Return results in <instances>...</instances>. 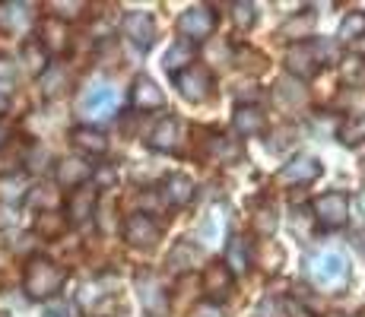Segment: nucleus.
<instances>
[{
	"label": "nucleus",
	"instance_id": "1",
	"mask_svg": "<svg viewBox=\"0 0 365 317\" xmlns=\"http://www.w3.org/2000/svg\"><path fill=\"white\" fill-rule=\"evenodd\" d=\"M64 276L67 273L58 264L45 257H32L26 266V292H29V298H51L64 286Z\"/></svg>",
	"mask_w": 365,
	"mask_h": 317
},
{
	"label": "nucleus",
	"instance_id": "2",
	"mask_svg": "<svg viewBox=\"0 0 365 317\" xmlns=\"http://www.w3.org/2000/svg\"><path fill=\"white\" fill-rule=\"evenodd\" d=\"M308 276H312L314 286H324V289H334V286L346 283V276H349L346 254H340V251L312 254V257H308Z\"/></svg>",
	"mask_w": 365,
	"mask_h": 317
},
{
	"label": "nucleus",
	"instance_id": "3",
	"mask_svg": "<svg viewBox=\"0 0 365 317\" xmlns=\"http://www.w3.org/2000/svg\"><path fill=\"white\" fill-rule=\"evenodd\" d=\"M118 111V93L111 86H93L80 98V115L89 121H108Z\"/></svg>",
	"mask_w": 365,
	"mask_h": 317
},
{
	"label": "nucleus",
	"instance_id": "4",
	"mask_svg": "<svg viewBox=\"0 0 365 317\" xmlns=\"http://www.w3.org/2000/svg\"><path fill=\"white\" fill-rule=\"evenodd\" d=\"M314 219L321 225H327V229H336V225L346 222L349 216V200L346 194H340V190H327V194H321L318 200H314Z\"/></svg>",
	"mask_w": 365,
	"mask_h": 317
},
{
	"label": "nucleus",
	"instance_id": "5",
	"mask_svg": "<svg viewBox=\"0 0 365 317\" xmlns=\"http://www.w3.org/2000/svg\"><path fill=\"white\" fill-rule=\"evenodd\" d=\"M137 292H140V301H143V311H150L153 317H163L165 308H168V295L163 289V279L156 273L143 270L137 273Z\"/></svg>",
	"mask_w": 365,
	"mask_h": 317
},
{
	"label": "nucleus",
	"instance_id": "6",
	"mask_svg": "<svg viewBox=\"0 0 365 317\" xmlns=\"http://www.w3.org/2000/svg\"><path fill=\"white\" fill-rule=\"evenodd\" d=\"M213 26H216V16H213L210 6H191V10H185L181 19H178L181 35H185V41H191V45L200 41V38H210Z\"/></svg>",
	"mask_w": 365,
	"mask_h": 317
},
{
	"label": "nucleus",
	"instance_id": "7",
	"mask_svg": "<svg viewBox=\"0 0 365 317\" xmlns=\"http://www.w3.org/2000/svg\"><path fill=\"white\" fill-rule=\"evenodd\" d=\"M175 83H178L181 95L187 102H203L210 95V89H213V76H210L207 67H187L185 73L175 76Z\"/></svg>",
	"mask_w": 365,
	"mask_h": 317
},
{
	"label": "nucleus",
	"instance_id": "8",
	"mask_svg": "<svg viewBox=\"0 0 365 317\" xmlns=\"http://www.w3.org/2000/svg\"><path fill=\"white\" fill-rule=\"evenodd\" d=\"M124 241L133 248H153L159 241V225L150 219L146 213H137L124 222Z\"/></svg>",
	"mask_w": 365,
	"mask_h": 317
},
{
	"label": "nucleus",
	"instance_id": "9",
	"mask_svg": "<svg viewBox=\"0 0 365 317\" xmlns=\"http://www.w3.org/2000/svg\"><path fill=\"white\" fill-rule=\"evenodd\" d=\"M124 35H128L140 51H146V48L153 45V38H156V23H153L150 13H128V16H124Z\"/></svg>",
	"mask_w": 365,
	"mask_h": 317
},
{
	"label": "nucleus",
	"instance_id": "10",
	"mask_svg": "<svg viewBox=\"0 0 365 317\" xmlns=\"http://www.w3.org/2000/svg\"><path fill=\"white\" fill-rule=\"evenodd\" d=\"M318 175H321V162L318 159L299 156V159H292L289 165H283L279 181H286V185H308V181H314Z\"/></svg>",
	"mask_w": 365,
	"mask_h": 317
},
{
	"label": "nucleus",
	"instance_id": "11",
	"mask_svg": "<svg viewBox=\"0 0 365 317\" xmlns=\"http://www.w3.org/2000/svg\"><path fill=\"white\" fill-rule=\"evenodd\" d=\"M286 63H289V70L296 76H302V80L318 73V58H314V51H312V41H299L296 48H289Z\"/></svg>",
	"mask_w": 365,
	"mask_h": 317
},
{
	"label": "nucleus",
	"instance_id": "12",
	"mask_svg": "<svg viewBox=\"0 0 365 317\" xmlns=\"http://www.w3.org/2000/svg\"><path fill=\"white\" fill-rule=\"evenodd\" d=\"M194 54H197V48H194L191 41L181 38V41H175V45L165 51L163 67H165L172 76H178V73H185L187 67H194Z\"/></svg>",
	"mask_w": 365,
	"mask_h": 317
},
{
	"label": "nucleus",
	"instance_id": "13",
	"mask_svg": "<svg viewBox=\"0 0 365 317\" xmlns=\"http://www.w3.org/2000/svg\"><path fill=\"white\" fill-rule=\"evenodd\" d=\"M133 105H137V108H143V111L163 108L165 95H163V89L150 80V76H140V80L133 83Z\"/></svg>",
	"mask_w": 365,
	"mask_h": 317
},
{
	"label": "nucleus",
	"instance_id": "14",
	"mask_svg": "<svg viewBox=\"0 0 365 317\" xmlns=\"http://www.w3.org/2000/svg\"><path fill=\"white\" fill-rule=\"evenodd\" d=\"M229 209L226 207H213L210 209V216L203 219V225L197 229V238L203 244H220V238L226 235V222H229Z\"/></svg>",
	"mask_w": 365,
	"mask_h": 317
},
{
	"label": "nucleus",
	"instance_id": "15",
	"mask_svg": "<svg viewBox=\"0 0 365 317\" xmlns=\"http://www.w3.org/2000/svg\"><path fill=\"white\" fill-rule=\"evenodd\" d=\"M93 175V165H86L83 159H64L58 165V185L61 187H83V181Z\"/></svg>",
	"mask_w": 365,
	"mask_h": 317
},
{
	"label": "nucleus",
	"instance_id": "16",
	"mask_svg": "<svg viewBox=\"0 0 365 317\" xmlns=\"http://www.w3.org/2000/svg\"><path fill=\"white\" fill-rule=\"evenodd\" d=\"M93 209H96V190H89V187H80L73 197L67 200V216H70V222H86L89 216H93Z\"/></svg>",
	"mask_w": 365,
	"mask_h": 317
},
{
	"label": "nucleus",
	"instance_id": "17",
	"mask_svg": "<svg viewBox=\"0 0 365 317\" xmlns=\"http://www.w3.org/2000/svg\"><path fill=\"white\" fill-rule=\"evenodd\" d=\"M70 137H73V146H76V150L93 152V156H102V152L108 150V140H105V133L93 130V127H76Z\"/></svg>",
	"mask_w": 365,
	"mask_h": 317
},
{
	"label": "nucleus",
	"instance_id": "18",
	"mask_svg": "<svg viewBox=\"0 0 365 317\" xmlns=\"http://www.w3.org/2000/svg\"><path fill=\"white\" fill-rule=\"evenodd\" d=\"M191 197H194L191 178H185V175H172V178H165V200L172 203V207H185Z\"/></svg>",
	"mask_w": 365,
	"mask_h": 317
},
{
	"label": "nucleus",
	"instance_id": "19",
	"mask_svg": "<svg viewBox=\"0 0 365 317\" xmlns=\"http://www.w3.org/2000/svg\"><path fill=\"white\" fill-rule=\"evenodd\" d=\"M248 264H251L248 244H245L242 238H232V241H229V248H226V270L232 273V276H238V273L248 270Z\"/></svg>",
	"mask_w": 365,
	"mask_h": 317
},
{
	"label": "nucleus",
	"instance_id": "20",
	"mask_svg": "<svg viewBox=\"0 0 365 317\" xmlns=\"http://www.w3.org/2000/svg\"><path fill=\"white\" fill-rule=\"evenodd\" d=\"M235 130L242 137H255L264 130V115L257 108H238L235 111Z\"/></svg>",
	"mask_w": 365,
	"mask_h": 317
},
{
	"label": "nucleus",
	"instance_id": "21",
	"mask_svg": "<svg viewBox=\"0 0 365 317\" xmlns=\"http://www.w3.org/2000/svg\"><path fill=\"white\" fill-rule=\"evenodd\" d=\"M175 137H178V121H175V118H165V121L153 130L150 146L153 150H175Z\"/></svg>",
	"mask_w": 365,
	"mask_h": 317
},
{
	"label": "nucleus",
	"instance_id": "22",
	"mask_svg": "<svg viewBox=\"0 0 365 317\" xmlns=\"http://www.w3.org/2000/svg\"><path fill=\"white\" fill-rule=\"evenodd\" d=\"M203 286H207V292H229V286H232V273L226 270V264H216V266H207V273H203Z\"/></svg>",
	"mask_w": 365,
	"mask_h": 317
},
{
	"label": "nucleus",
	"instance_id": "23",
	"mask_svg": "<svg viewBox=\"0 0 365 317\" xmlns=\"http://www.w3.org/2000/svg\"><path fill=\"white\" fill-rule=\"evenodd\" d=\"M340 38L343 41H359V38H365V13L362 10L346 13V19L340 23Z\"/></svg>",
	"mask_w": 365,
	"mask_h": 317
},
{
	"label": "nucleus",
	"instance_id": "24",
	"mask_svg": "<svg viewBox=\"0 0 365 317\" xmlns=\"http://www.w3.org/2000/svg\"><path fill=\"white\" fill-rule=\"evenodd\" d=\"M343 80H346L349 86H365V58L349 54V58L343 61Z\"/></svg>",
	"mask_w": 365,
	"mask_h": 317
},
{
	"label": "nucleus",
	"instance_id": "25",
	"mask_svg": "<svg viewBox=\"0 0 365 317\" xmlns=\"http://www.w3.org/2000/svg\"><path fill=\"white\" fill-rule=\"evenodd\" d=\"M26 10H29L26 4H6V6H4V23L13 26V29L26 26V23H29V13H26Z\"/></svg>",
	"mask_w": 365,
	"mask_h": 317
},
{
	"label": "nucleus",
	"instance_id": "26",
	"mask_svg": "<svg viewBox=\"0 0 365 317\" xmlns=\"http://www.w3.org/2000/svg\"><path fill=\"white\" fill-rule=\"evenodd\" d=\"M26 61H29L32 73H41V70H45V63H48V51L41 48V41H29V45H26Z\"/></svg>",
	"mask_w": 365,
	"mask_h": 317
},
{
	"label": "nucleus",
	"instance_id": "27",
	"mask_svg": "<svg viewBox=\"0 0 365 317\" xmlns=\"http://www.w3.org/2000/svg\"><path fill=\"white\" fill-rule=\"evenodd\" d=\"M232 16H235V26L238 29H251L255 26V4H235L232 6Z\"/></svg>",
	"mask_w": 365,
	"mask_h": 317
},
{
	"label": "nucleus",
	"instance_id": "28",
	"mask_svg": "<svg viewBox=\"0 0 365 317\" xmlns=\"http://www.w3.org/2000/svg\"><path fill=\"white\" fill-rule=\"evenodd\" d=\"M41 35H48V38L41 41V48H45V51H48V48H64V29H61V26L54 29V19H48V23L41 26Z\"/></svg>",
	"mask_w": 365,
	"mask_h": 317
},
{
	"label": "nucleus",
	"instance_id": "29",
	"mask_svg": "<svg viewBox=\"0 0 365 317\" xmlns=\"http://www.w3.org/2000/svg\"><path fill=\"white\" fill-rule=\"evenodd\" d=\"M210 150H213V156H220V159H238V146L229 143V137H213Z\"/></svg>",
	"mask_w": 365,
	"mask_h": 317
},
{
	"label": "nucleus",
	"instance_id": "30",
	"mask_svg": "<svg viewBox=\"0 0 365 317\" xmlns=\"http://www.w3.org/2000/svg\"><path fill=\"white\" fill-rule=\"evenodd\" d=\"M255 229L261 232V235H270V232L277 229V213H273V207H270V209H261V213H257Z\"/></svg>",
	"mask_w": 365,
	"mask_h": 317
},
{
	"label": "nucleus",
	"instance_id": "31",
	"mask_svg": "<svg viewBox=\"0 0 365 317\" xmlns=\"http://www.w3.org/2000/svg\"><path fill=\"white\" fill-rule=\"evenodd\" d=\"M312 23H314L312 16H305V19H302V23H296V19H289V23L283 26V35H296V38H299L302 32H308V29H312Z\"/></svg>",
	"mask_w": 365,
	"mask_h": 317
},
{
	"label": "nucleus",
	"instance_id": "32",
	"mask_svg": "<svg viewBox=\"0 0 365 317\" xmlns=\"http://www.w3.org/2000/svg\"><path fill=\"white\" fill-rule=\"evenodd\" d=\"M279 308H283V317H312L302 305H296V301H283Z\"/></svg>",
	"mask_w": 365,
	"mask_h": 317
},
{
	"label": "nucleus",
	"instance_id": "33",
	"mask_svg": "<svg viewBox=\"0 0 365 317\" xmlns=\"http://www.w3.org/2000/svg\"><path fill=\"white\" fill-rule=\"evenodd\" d=\"M16 76V67H13L10 58H0V80H13Z\"/></svg>",
	"mask_w": 365,
	"mask_h": 317
},
{
	"label": "nucleus",
	"instance_id": "34",
	"mask_svg": "<svg viewBox=\"0 0 365 317\" xmlns=\"http://www.w3.org/2000/svg\"><path fill=\"white\" fill-rule=\"evenodd\" d=\"M194 317H222V314H220V308L203 305V308H197V311H194Z\"/></svg>",
	"mask_w": 365,
	"mask_h": 317
},
{
	"label": "nucleus",
	"instance_id": "35",
	"mask_svg": "<svg viewBox=\"0 0 365 317\" xmlns=\"http://www.w3.org/2000/svg\"><path fill=\"white\" fill-rule=\"evenodd\" d=\"M41 317H70V311H67L64 305H51L45 314H41Z\"/></svg>",
	"mask_w": 365,
	"mask_h": 317
},
{
	"label": "nucleus",
	"instance_id": "36",
	"mask_svg": "<svg viewBox=\"0 0 365 317\" xmlns=\"http://www.w3.org/2000/svg\"><path fill=\"white\" fill-rule=\"evenodd\" d=\"M4 140H6V130H4V127H0V146H4Z\"/></svg>",
	"mask_w": 365,
	"mask_h": 317
}]
</instances>
